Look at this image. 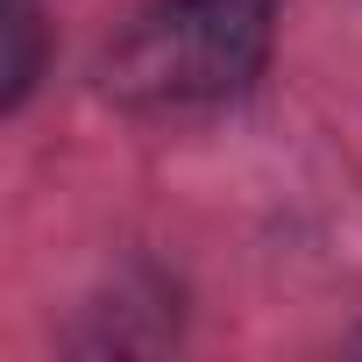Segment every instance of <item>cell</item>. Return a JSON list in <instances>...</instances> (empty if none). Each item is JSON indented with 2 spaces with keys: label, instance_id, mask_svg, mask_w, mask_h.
Wrapping results in <instances>:
<instances>
[{
  "label": "cell",
  "instance_id": "obj_1",
  "mask_svg": "<svg viewBox=\"0 0 362 362\" xmlns=\"http://www.w3.org/2000/svg\"><path fill=\"white\" fill-rule=\"evenodd\" d=\"M277 0H142L107 50V86L128 107H214L270 64Z\"/></svg>",
  "mask_w": 362,
  "mask_h": 362
},
{
  "label": "cell",
  "instance_id": "obj_2",
  "mask_svg": "<svg viewBox=\"0 0 362 362\" xmlns=\"http://www.w3.org/2000/svg\"><path fill=\"white\" fill-rule=\"evenodd\" d=\"M0 36H8V71H0V107H22L43 78V8L36 0H0Z\"/></svg>",
  "mask_w": 362,
  "mask_h": 362
}]
</instances>
